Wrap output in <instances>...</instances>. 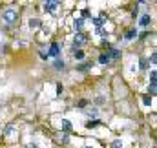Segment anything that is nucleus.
I'll use <instances>...</instances> for the list:
<instances>
[{
	"label": "nucleus",
	"instance_id": "f257e3e1",
	"mask_svg": "<svg viewBox=\"0 0 157 148\" xmlns=\"http://www.w3.org/2000/svg\"><path fill=\"white\" fill-rule=\"evenodd\" d=\"M17 17H18V15H17L15 9H6V11L2 13V18L6 20V24H13V22L17 20Z\"/></svg>",
	"mask_w": 157,
	"mask_h": 148
},
{
	"label": "nucleus",
	"instance_id": "f03ea898",
	"mask_svg": "<svg viewBox=\"0 0 157 148\" xmlns=\"http://www.w3.org/2000/svg\"><path fill=\"white\" fill-rule=\"evenodd\" d=\"M59 6H60V2H55V0L44 2V11H46V13H53V11H57Z\"/></svg>",
	"mask_w": 157,
	"mask_h": 148
},
{
	"label": "nucleus",
	"instance_id": "7ed1b4c3",
	"mask_svg": "<svg viewBox=\"0 0 157 148\" xmlns=\"http://www.w3.org/2000/svg\"><path fill=\"white\" fill-rule=\"evenodd\" d=\"M59 53H60V46L57 44V42H53L51 46H49V51L46 53L48 57H59Z\"/></svg>",
	"mask_w": 157,
	"mask_h": 148
},
{
	"label": "nucleus",
	"instance_id": "20e7f679",
	"mask_svg": "<svg viewBox=\"0 0 157 148\" xmlns=\"http://www.w3.org/2000/svg\"><path fill=\"white\" fill-rule=\"evenodd\" d=\"M86 42V37L82 35V33H77L75 37H73V46H82Z\"/></svg>",
	"mask_w": 157,
	"mask_h": 148
},
{
	"label": "nucleus",
	"instance_id": "39448f33",
	"mask_svg": "<svg viewBox=\"0 0 157 148\" xmlns=\"http://www.w3.org/2000/svg\"><path fill=\"white\" fill-rule=\"evenodd\" d=\"M150 22H152V17H150V15H143V17H141V20H139V24H141L143 28H146Z\"/></svg>",
	"mask_w": 157,
	"mask_h": 148
},
{
	"label": "nucleus",
	"instance_id": "423d86ee",
	"mask_svg": "<svg viewBox=\"0 0 157 148\" xmlns=\"http://www.w3.org/2000/svg\"><path fill=\"white\" fill-rule=\"evenodd\" d=\"M99 64H102V66L110 64V57H108V53H102V55H99Z\"/></svg>",
	"mask_w": 157,
	"mask_h": 148
},
{
	"label": "nucleus",
	"instance_id": "0eeeda50",
	"mask_svg": "<svg viewBox=\"0 0 157 148\" xmlns=\"http://www.w3.org/2000/svg\"><path fill=\"white\" fill-rule=\"evenodd\" d=\"M108 57H110V60H112V59H119V57H121V51H119L117 48H110V55H108Z\"/></svg>",
	"mask_w": 157,
	"mask_h": 148
},
{
	"label": "nucleus",
	"instance_id": "6e6552de",
	"mask_svg": "<svg viewBox=\"0 0 157 148\" xmlns=\"http://www.w3.org/2000/svg\"><path fill=\"white\" fill-rule=\"evenodd\" d=\"M99 124H101V121H99V119H90V121L86 123V128H90V130H91V128H95V126H99Z\"/></svg>",
	"mask_w": 157,
	"mask_h": 148
},
{
	"label": "nucleus",
	"instance_id": "1a4fd4ad",
	"mask_svg": "<svg viewBox=\"0 0 157 148\" xmlns=\"http://www.w3.org/2000/svg\"><path fill=\"white\" fill-rule=\"evenodd\" d=\"M28 26H29L31 29H37V28H40V20L39 18H31V20L28 22Z\"/></svg>",
	"mask_w": 157,
	"mask_h": 148
},
{
	"label": "nucleus",
	"instance_id": "9d476101",
	"mask_svg": "<svg viewBox=\"0 0 157 148\" xmlns=\"http://www.w3.org/2000/svg\"><path fill=\"white\" fill-rule=\"evenodd\" d=\"M53 68H55L57 72H60V70H64V60H60V59H57V60L53 62Z\"/></svg>",
	"mask_w": 157,
	"mask_h": 148
},
{
	"label": "nucleus",
	"instance_id": "9b49d317",
	"mask_svg": "<svg viewBox=\"0 0 157 148\" xmlns=\"http://www.w3.org/2000/svg\"><path fill=\"white\" fill-rule=\"evenodd\" d=\"M73 28L80 31V29L84 28V20H82V18H75V20H73Z\"/></svg>",
	"mask_w": 157,
	"mask_h": 148
},
{
	"label": "nucleus",
	"instance_id": "f8f14e48",
	"mask_svg": "<svg viewBox=\"0 0 157 148\" xmlns=\"http://www.w3.org/2000/svg\"><path fill=\"white\" fill-rule=\"evenodd\" d=\"M135 35H137V31H135V29H128V31H126V40H132V38H135Z\"/></svg>",
	"mask_w": 157,
	"mask_h": 148
},
{
	"label": "nucleus",
	"instance_id": "ddd939ff",
	"mask_svg": "<svg viewBox=\"0 0 157 148\" xmlns=\"http://www.w3.org/2000/svg\"><path fill=\"white\" fill-rule=\"evenodd\" d=\"M93 20V24L97 26V28H102V24H104V20L101 18V17H95V18H91Z\"/></svg>",
	"mask_w": 157,
	"mask_h": 148
},
{
	"label": "nucleus",
	"instance_id": "4468645a",
	"mask_svg": "<svg viewBox=\"0 0 157 148\" xmlns=\"http://www.w3.org/2000/svg\"><path fill=\"white\" fill-rule=\"evenodd\" d=\"M73 57L78 59V60H80V59H84V51H82V49H75V51H73Z\"/></svg>",
	"mask_w": 157,
	"mask_h": 148
},
{
	"label": "nucleus",
	"instance_id": "2eb2a0df",
	"mask_svg": "<svg viewBox=\"0 0 157 148\" xmlns=\"http://www.w3.org/2000/svg\"><path fill=\"white\" fill-rule=\"evenodd\" d=\"M13 130H15V126H13V124H7V126L4 128V134H6V135H11Z\"/></svg>",
	"mask_w": 157,
	"mask_h": 148
},
{
	"label": "nucleus",
	"instance_id": "dca6fc26",
	"mask_svg": "<svg viewBox=\"0 0 157 148\" xmlns=\"http://www.w3.org/2000/svg\"><path fill=\"white\" fill-rule=\"evenodd\" d=\"M95 33H97V35H99V37H106V35H108V33H106V29H104V28H97V29H95Z\"/></svg>",
	"mask_w": 157,
	"mask_h": 148
},
{
	"label": "nucleus",
	"instance_id": "f3484780",
	"mask_svg": "<svg viewBox=\"0 0 157 148\" xmlns=\"http://www.w3.org/2000/svg\"><path fill=\"white\" fill-rule=\"evenodd\" d=\"M155 80H157V72L152 70V72H150V84H155Z\"/></svg>",
	"mask_w": 157,
	"mask_h": 148
},
{
	"label": "nucleus",
	"instance_id": "a211bd4d",
	"mask_svg": "<svg viewBox=\"0 0 157 148\" xmlns=\"http://www.w3.org/2000/svg\"><path fill=\"white\" fill-rule=\"evenodd\" d=\"M139 66H141V70H148V66H150V64H148V60H146V59H141V64H139Z\"/></svg>",
	"mask_w": 157,
	"mask_h": 148
},
{
	"label": "nucleus",
	"instance_id": "6ab92c4d",
	"mask_svg": "<svg viewBox=\"0 0 157 148\" xmlns=\"http://www.w3.org/2000/svg\"><path fill=\"white\" fill-rule=\"evenodd\" d=\"M143 103H144L146 106H150V104H152V97H150V95H143Z\"/></svg>",
	"mask_w": 157,
	"mask_h": 148
},
{
	"label": "nucleus",
	"instance_id": "aec40b11",
	"mask_svg": "<svg viewBox=\"0 0 157 148\" xmlns=\"http://www.w3.org/2000/svg\"><path fill=\"white\" fill-rule=\"evenodd\" d=\"M62 128H64L66 132H68V130L71 128V124H70V121H68V119H62Z\"/></svg>",
	"mask_w": 157,
	"mask_h": 148
},
{
	"label": "nucleus",
	"instance_id": "412c9836",
	"mask_svg": "<svg viewBox=\"0 0 157 148\" xmlns=\"http://www.w3.org/2000/svg\"><path fill=\"white\" fill-rule=\"evenodd\" d=\"M121 146H122L121 141H113V143H112V148H121Z\"/></svg>",
	"mask_w": 157,
	"mask_h": 148
},
{
	"label": "nucleus",
	"instance_id": "4be33fe9",
	"mask_svg": "<svg viewBox=\"0 0 157 148\" xmlns=\"http://www.w3.org/2000/svg\"><path fill=\"white\" fill-rule=\"evenodd\" d=\"M155 59H157V55H155V51H154V53H152V57H150V62H152V64H155Z\"/></svg>",
	"mask_w": 157,
	"mask_h": 148
},
{
	"label": "nucleus",
	"instance_id": "5701e85b",
	"mask_svg": "<svg viewBox=\"0 0 157 148\" xmlns=\"http://www.w3.org/2000/svg\"><path fill=\"white\" fill-rule=\"evenodd\" d=\"M88 115H97V108H91V110L88 111Z\"/></svg>",
	"mask_w": 157,
	"mask_h": 148
},
{
	"label": "nucleus",
	"instance_id": "b1692460",
	"mask_svg": "<svg viewBox=\"0 0 157 148\" xmlns=\"http://www.w3.org/2000/svg\"><path fill=\"white\" fill-rule=\"evenodd\" d=\"M62 93V86L60 84H57V95H60Z\"/></svg>",
	"mask_w": 157,
	"mask_h": 148
},
{
	"label": "nucleus",
	"instance_id": "393cba45",
	"mask_svg": "<svg viewBox=\"0 0 157 148\" xmlns=\"http://www.w3.org/2000/svg\"><path fill=\"white\" fill-rule=\"evenodd\" d=\"M86 104H88V101H84V99H82V101H80V103H78V106H80V108H84V106H86Z\"/></svg>",
	"mask_w": 157,
	"mask_h": 148
},
{
	"label": "nucleus",
	"instance_id": "a878e982",
	"mask_svg": "<svg viewBox=\"0 0 157 148\" xmlns=\"http://www.w3.org/2000/svg\"><path fill=\"white\" fill-rule=\"evenodd\" d=\"M88 68H91V64H84V66H80V70L84 72V70H88Z\"/></svg>",
	"mask_w": 157,
	"mask_h": 148
},
{
	"label": "nucleus",
	"instance_id": "bb28decb",
	"mask_svg": "<svg viewBox=\"0 0 157 148\" xmlns=\"http://www.w3.org/2000/svg\"><path fill=\"white\" fill-rule=\"evenodd\" d=\"M150 93H155V84H150Z\"/></svg>",
	"mask_w": 157,
	"mask_h": 148
},
{
	"label": "nucleus",
	"instance_id": "cd10ccee",
	"mask_svg": "<svg viewBox=\"0 0 157 148\" xmlns=\"http://www.w3.org/2000/svg\"><path fill=\"white\" fill-rule=\"evenodd\" d=\"M26 148H37V145H35V143H29V145H28Z\"/></svg>",
	"mask_w": 157,
	"mask_h": 148
},
{
	"label": "nucleus",
	"instance_id": "c85d7f7f",
	"mask_svg": "<svg viewBox=\"0 0 157 148\" xmlns=\"http://www.w3.org/2000/svg\"><path fill=\"white\" fill-rule=\"evenodd\" d=\"M84 148H91V146H84Z\"/></svg>",
	"mask_w": 157,
	"mask_h": 148
}]
</instances>
